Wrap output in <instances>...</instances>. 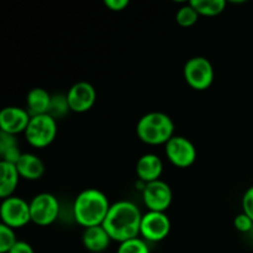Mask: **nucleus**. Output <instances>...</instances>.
Segmentation results:
<instances>
[{"instance_id": "1", "label": "nucleus", "mask_w": 253, "mask_h": 253, "mask_svg": "<svg viewBox=\"0 0 253 253\" xmlns=\"http://www.w3.org/2000/svg\"><path fill=\"white\" fill-rule=\"evenodd\" d=\"M142 214L137 205L128 200H120L111 204L103 222L113 241L125 242L140 235Z\"/></svg>"}, {"instance_id": "2", "label": "nucleus", "mask_w": 253, "mask_h": 253, "mask_svg": "<svg viewBox=\"0 0 253 253\" xmlns=\"http://www.w3.org/2000/svg\"><path fill=\"white\" fill-rule=\"evenodd\" d=\"M111 204L101 190L89 188L77 195L73 204L74 220L83 227L103 225Z\"/></svg>"}, {"instance_id": "3", "label": "nucleus", "mask_w": 253, "mask_h": 253, "mask_svg": "<svg viewBox=\"0 0 253 253\" xmlns=\"http://www.w3.org/2000/svg\"><path fill=\"white\" fill-rule=\"evenodd\" d=\"M136 132L147 145H166L174 136V123L162 111H151L138 120Z\"/></svg>"}, {"instance_id": "4", "label": "nucleus", "mask_w": 253, "mask_h": 253, "mask_svg": "<svg viewBox=\"0 0 253 253\" xmlns=\"http://www.w3.org/2000/svg\"><path fill=\"white\" fill-rule=\"evenodd\" d=\"M57 135V120L49 114L32 116L25 131L26 141L37 148L47 147L53 142Z\"/></svg>"}, {"instance_id": "5", "label": "nucleus", "mask_w": 253, "mask_h": 253, "mask_svg": "<svg viewBox=\"0 0 253 253\" xmlns=\"http://www.w3.org/2000/svg\"><path fill=\"white\" fill-rule=\"evenodd\" d=\"M184 79L193 89L205 90L214 81V67L211 62L202 56L192 57L188 59L183 69Z\"/></svg>"}, {"instance_id": "6", "label": "nucleus", "mask_w": 253, "mask_h": 253, "mask_svg": "<svg viewBox=\"0 0 253 253\" xmlns=\"http://www.w3.org/2000/svg\"><path fill=\"white\" fill-rule=\"evenodd\" d=\"M0 216H1V224L11 229L25 226L31 221L30 203L14 195L2 199L0 205Z\"/></svg>"}, {"instance_id": "7", "label": "nucleus", "mask_w": 253, "mask_h": 253, "mask_svg": "<svg viewBox=\"0 0 253 253\" xmlns=\"http://www.w3.org/2000/svg\"><path fill=\"white\" fill-rule=\"evenodd\" d=\"M31 221L40 226L53 224L59 215V202L51 193H40L30 202Z\"/></svg>"}, {"instance_id": "8", "label": "nucleus", "mask_w": 253, "mask_h": 253, "mask_svg": "<svg viewBox=\"0 0 253 253\" xmlns=\"http://www.w3.org/2000/svg\"><path fill=\"white\" fill-rule=\"evenodd\" d=\"M170 232V220L166 212L148 211L142 215L140 235L145 241L158 242Z\"/></svg>"}, {"instance_id": "9", "label": "nucleus", "mask_w": 253, "mask_h": 253, "mask_svg": "<svg viewBox=\"0 0 253 253\" xmlns=\"http://www.w3.org/2000/svg\"><path fill=\"white\" fill-rule=\"evenodd\" d=\"M166 155L175 167L188 168L197 160V148L187 137L173 136L166 143Z\"/></svg>"}, {"instance_id": "10", "label": "nucleus", "mask_w": 253, "mask_h": 253, "mask_svg": "<svg viewBox=\"0 0 253 253\" xmlns=\"http://www.w3.org/2000/svg\"><path fill=\"white\" fill-rule=\"evenodd\" d=\"M142 199L150 211L166 212L172 204L173 193L167 183L158 179L145 185L142 190Z\"/></svg>"}, {"instance_id": "11", "label": "nucleus", "mask_w": 253, "mask_h": 253, "mask_svg": "<svg viewBox=\"0 0 253 253\" xmlns=\"http://www.w3.org/2000/svg\"><path fill=\"white\" fill-rule=\"evenodd\" d=\"M69 108L74 113H85L90 110L96 100L95 88L89 82H78L73 84L67 93Z\"/></svg>"}, {"instance_id": "12", "label": "nucleus", "mask_w": 253, "mask_h": 253, "mask_svg": "<svg viewBox=\"0 0 253 253\" xmlns=\"http://www.w3.org/2000/svg\"><path fill=\"white\" fill-rule=\"evenodd\" d=\"M31 115L26 109L19 106H6L0 111V130L2 132L15 135L26 131Z\"/></svg>"}, {"instance_id": "13", "label": "nucleus", "mask_w": 253, "mask_h": 253, "mask_svg": "<svg viewBox=\"0 0 253 253\" xmlns=\"http://www.w3.org/2000/svg\"><path fill=\"white\" fill-rule=\"evenodd\" d=\"M163 172L162 160L155 153H146L138 158L136 165V173L143 183H151L160 179Z\"/></svg>"}, {"instance_id": "14", "label": "nucleus", "mask_w": 253, "mask_h": 253, "mask_svg": "<svg viewBox=\"0 0 253 253\" xmlns=\"http://www.w3.org/2000/svg\"><path fill=\"white\" fill-rule=\"evenodd\" d=\"M82 241H83L84 247L89 252L101 253L108 250L113 240L109 236L108 231L104 229L103 225H99V226H91L84 229Z\"/></svg>"}, {"instance_id": "15", "label": "nucleus", "mask_w": 253, "mask_h": 253, "mask_svg": "<svg viewBox=\"0 0 253 253\" xmlns=\"http://www.w3.org/2000/svg\"><path fill=\"white\" fill-rule=\"evenodd\" d=\"M20 177L27 180H37L43 175L44 165L39 156L34 153H22L19 162L16 163Z\"/></svg>"}, {"instance_id": "16", "label": "nucleus", "mask_w": 253, "mask_h": 253, "mask_svg": "<svg viewBox=\"0 0 253 253\" xmlns=\"http://www.w3.org/2000/svg\"><path fill=\"white\" fill-rule=\"evenodd\" d=\"M52 95L43 88H34L27 93L26 110L32 116L48 114Z\"/></svg>"}, {"instance_id": "17", "label": "nucleus", "mask_w": 253, "mask_h": 253, "mask_svg": "<svg viewBox=\"0 0 253 253\" xmlns=\"http://www.w3.org/2000/svg\"><path fill=\"white\" fill-rule=\"evenodd\" d=\"M20 174L15 165L1 161L0 162V198L6 199L12 197V193L19 184Z\"/></svg>"}, {"instance_id": "18", "label": "nucleus", "mask_w": 253, "mask_h": 253, "mask_svg": "<svg viewBox=\"0 0 253 253\" xmlns=\"http://www.w3.org/2000/svg\"><path fill=\"white\" fill-rule=\"evenodd\" d=\"M189 4L203 16H216L226 7L225 0H192Z\"/></svg>"}, {"instance_id": "19", "label": "nucleus", "mask_w": 253, "mask_h": 253, "mask_svg": "<svg viewBox=\"0 0 253 253\" xmlns=\"http://www.w3.org/2000/svg\"><path fill=\"white\" fill-rule=\"evenodd\" d=\"M199 16L200 15L198 14L197 10L188 2V4L179 7V10L177 11V15H175V20H177V22L180 26L190 27L194 24H197L198 20H199Z\"/></svg>"}, {"instance_id": "20", "label": "nucleus", "mask_w": 253, "mask_h": 253, "mask_svg": "<svg viewBox=\"0 0 253 253\" xmlns=\"http://www.w3.org/2000/svg\"><path fill=\"white\" fill-rule=\"evenodd\" d=\"M71 110L68 104V99L67 95L63 94H56V95H52L51 100V106H49L48 114L53 119H61L66 115L68 111Z\"/></svg>"}, {"instance_id": "21", "label": "nucleus", "mask_w": 253, "mask_h": 253, "mask_svg": "<svg viewBox=\"0 0 253 253\" xmlns=\"http://www.w3.org/2000/svg\"><path fill=\"white\" fill-rule=\"evenodd\" d=\"M116 253H150V249L145 240L136 237V239L121 242Z\"/></svg>"}, {"instance_id": "22", "label": "nucleus", "mask_w": 253, "mask_h": 253, "mask_svg": "<svg viewBox=\"0 0 253 253\" xmlns=\"http://www.w3.org/2000/svg\"><path fill=\"white\" fill-rule=\"evenodd\" d=\"M17 242L14 229L0 224V253H9Z\"/></svg>"}, {"instance_id": "23", "label": "nucleus", "mask_w": 253, "mask_h": 253, "mask_svg": "<svg viewBox=\"0 0 253 253\" xmlns=\"http://www.w3.org/2000/svg\"><path fill=\"white\" fill-rule=\"evenodd\" d=\"M234 225L235 227H236L237 231L250 232L253 227V221L251 220V217L247 216L245 212H241V214H239L235 217Z\"/></svg>"}, {"instance_id": "24", "label": "nucleus", "mask_w": 253, "mask_h": 253, "mask_svg": "<svg viewBox=\"0 0 253 253\" xmlns=\"http://www.w3.org/2000/svg\"><path fill=\"white\" fill-rule=\"evenodd\" d=\"M16 146H19L16 136L0 131V155L4 153L5 151L10 150V148L16 147Z\"/></svg>"}, {"instance_id": "25", "label": "nucleus", "mask_w": 253, "mask_h": 253, "mask_svg": "<svg viewBox=\"0 0 253 253\" xmlns=\"http://www.w3.org/2000/svg\"><path fill=\"white\" fill-rule=\"evenodd\" d=\"M242 212L251 217L253 221V185L245 192L242 197Z\"/></svg>"}, {"instance_id": "26", "label": "nucleus", "mask_w": 253, "mask_h": 253, "mask_svg": "<svg viewBox=\"0 0 253 253\" xmlns=\"http://www.w3.org/2000/svg\"><path fill=\"white\" fill-rule=\"evenodd\" d=\"M0 156H1V161H4V162L16 165V163L19 162L20 157L22 156V152L20 151L19 146H16V147H12L10 148V150L5 151V152L1 153Z\"/></svg>"}, {"instance_id": "27", "label": "nucleus", "mask_w": 253, "mask_h": 253, "mask_svg": "<svg viewBox=\"0 0 253 253\" xmlns=\"http://www.w3.org/2000/svg\"><path fill=\"white\" fill-rule=\"evenodd\" d=\"M106 7H109L113 11H121V10L125 9L130 2L128 0H105L104 1Z\"/></svg>"}, {"instance_id": "28", "label": "nucleus", "mask_w": 253, "mask_h": 253, "mask_svg": "<svg viewBox=\"0 0 253 253\" xmlns=\"http://www.w3.org/2000/svg\"><path fill=\"white\" fill-rule=\"evenodd\" d=\"M9 253H35L34 249L26 241H17Z\"/></svg>"}]
</instances>
